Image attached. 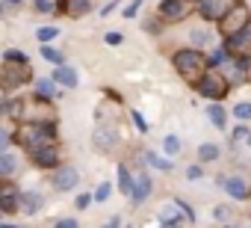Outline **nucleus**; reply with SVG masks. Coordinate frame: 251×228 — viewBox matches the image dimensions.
Returning a JSON list of instances; mask_svg holds the SVG:
<instances>
[{
  "label": "nucleus",
  "instance_id": "4468645a",
  "mask_svg": "<svg viewBox=\"0 0 251 228\" xmlns=\"http://www.w3.org/2000/svg\"><path fill=\"white\" fill-rule=\"evenodd\" d=\"M151 193H154V181H151V175L142 169V172H136L133 175V190H130V201L139 207V204H145L148 199H151Z\"/></svg>",
  "mask_w": 251,
  "mask_h": 228
},
{
  "label": "nucleus",
  "instance_id": "a18cd8bd",
  "mask_svg": "<svg viewBox=\"0 0 251 228\" xmlns=\"http://www.w3.org/2000/svg\"><path fill=\"white\" fill-rule=\"evenodd\" d=\"M6 3H12V6H21V3H24V0H6Z\"/></svg>",
  "mask_w": 251,
  "mask_h": 228
},
{
  "label": "nucleus",
  "instance_id": "09e8293b",
  "mask_svg": "<svg viewBox=\"0 0 251 228\" xmlns=\"http://www.w3.org/2000/svg\"><path fill=\"white\" fill-rule=\"evenodd\" d=\"M0 9H3V6H0Z\"/></svg>",
  "mask_w": 251,
  "mask_h": 228
},
{
  "label": "nucleus",
  "instance_id": "c756f323",
  "mask_svg": "<svg viewBox=\"0 0 251 228\" xmlns=\"http://www.w3.org/2000/svg\"><path fill=\"white\" fill-rule=\"evenodd\" d=\"M233 116H236L239 122H251V101H239V104L233 107Z\"/></svg>",
  "mask_w": 251,
  "mask_h": 228
},
{
  "label": "nucleus",
  "instance_id": "9b49d317",
  "mask_svg": "<svg viewBox=\"0 0 251 228\" xmlns=\"http://www.w3.org/2000/svg\"><path fill=\"white\" fill-rule=\"evenodd\" d=\"M236 3V0H195V12L204 21H222V15Z\"/></svg>",
  "mask_w": 251,
  "mask_h": 228
},
{
  "label": "nucleus",
  "instance_id": "412c9836",
  "mask_svg": "<svg viewBox=\"0 0 251 228\" xmlns=\"http://www.w3.org/2000/svg\"><path fill=\"white\" fill-rule=\"evenodd\" d=\"M36 95L53 101V98L59 95V92H56V80H53V77H39V80H36Z\"/></svg>",
  "mask_w": 251,
  "mask_h": 228
},
{
  "label": "nucleus",
  "instance_id": "9d476101",
  "mask_svg": "<svg viewBox=\"0 0 251 228\" xmlns=\"http://www.w3.org/2000/svg\"><path fill=\"white\" fill-rule=\"evenodd\" d=\"M77 184H80V172H77V166H71V163L56 166L53 175H50V187L59 190V193H68V190H74Z\"/></svg>",
  "mask_w": 251,
  "mask_h": 228
},
{
  "label": "nucleus",
  "instance_id": "4c0bfd02",
  "mask_svg": "<svg viewBox=\"0 0 251 228\" xmlns=\"http://www.w3.org/2000/svg\"><path fill=\"white\" fill-rule=\"evenodd\" d=\"M53 228H80V222L68 216V219H56V222H53Z\"/></svg>",
  "mask_w": 251,
  "mask_h": 228
},
{
  "label": "nucleus",
  "instance_id": "de8ad7c7",
  "mask_svg": "<svg viewBox=\"0 0 251 228\" xmlns=\"http://www.w3.org/2000/svg\"><path fill=\"white\" fill-rule=\"evenodd\" d=\"M245 142H248V145H251V131H248V137H245Z\"/></svg>",
  "mask_w": 251,
  "mask_h": 228
},
{
  "label": "nucleus",
  "instance_id": "7c9ffc66",
  "mask_svg": "<svg viewBox=\"0 0 251 228\" xmlns=\"http://www.w3.org/2000/svg\"><path fill=\"white\" fill-rule=\"evenodd\" d=\"M163 151H166L169 157H172V154H177V151H180V140H177L175 134H169V137L163 140Z\"/></svg>",
  "mask_w": 251,
  "mask_h": 228
},
{
  "label": "nucleus",
  "instance_id": "5701e85b",
  "mask_svg": "<svg viewBox=\"0 0 251 228\" xmlns=\"http://www.w3.org/2000/svg\"><path fill=\"white\" fill-rule=\"evenodd\" d=\"M207 116H210V122H213L216 128H225V125H227V113H225V107H222V104H216V101H210Z\"/></svg>",
  "mask_w": 251,
  "mask_h": 228
},
{
  "label": "nucleus",
  "instance_id": "f257e3e1",
  "mask_svg": "<svg viewBox=\"0 0 251 228\" xmlns=\"http://www.w3.org/2000/svg\"><path fill=\"white\" fill-rule=\"evenodd\" d=\"M12 140L24 148V154H33L39 148H48V145H59L56 125H36V122H18Z\"/></svg>",
  "mask_w": 251,
  "mask_h": 228
},
{
  "label": "nucleus",
  "instance_id": "39448f33",
  "mask_svg": "<svg viewBox=\"0 0 251 228\" xmlns=\"http://www.w3.org/2000/svg\"><path fill=\"white\" fill-rule=\"evenodd\" d=\"M56 119H59V113H56V107H53L48 98H39V95H33V98H24V119H21V122L56 125Z\"/></svg>",
  "mask_w": 251,
  "mask_h": 228
},
{
  "label": "nucleus",
  "instance_id": "f03ea898",
  "mask_svg": "<svg viewBox=\"0 0 251 228\" xmlns=\"http://www.w3.org/2000/svg\"><path fill=\"white\" fill-rule=\"evenodd\" d=\"M172 65H175V71H177L189 86H195V83L204 77V71L210 68V59H207V54L198 51V48H180V51L172 54Z\"/></svg>",
  "mask_w": 251,
  "mask_h": 228
},
{
  "label": "nucleus",
  "instance_id": "4be33fe9",
  "mask_svg": "<svg viewBox=\"0 0 251 228\" xmlns=\"http://www.w3.org/2000/svg\"><path fill=\"white\" fill-rule=\"evenodd\" d=\"M92 12V0H68V6H65V15L71 18H83Z\"/></svg>",
  "mask_w": 251,
  "mask_h": 228
},
{
  "label": "nucleus",
  "instance_id": "dca6fc26",
  "mask_svg": "<svg viewBox=\"0 0 251 228\" xmlns=\"http://www.w3.org/2000/svg\"><path fill=\"white\" fill-rule=\"evenodd\" d=\"M222 48L227 51V57H248V54H251V27H248L245 33L233 36V39H225Z\"/></svg>",
  "mask_w": 251,
  "mask_h": 228
},
{
  "label": "nucleus",
  "instance_id": "cd10ccee",
  "mask_svg": "<svg viewBox=\"0 0 251 228\" xmlns=\"http://www.w3.org/2000/svg\"><path fill=\"white\" fill-rule=\"evenodd\" d=\"M59 36V27H39L36 30V39L42 42V45H48V42H53Z\"/></svg>",
  "mask_w": 251,
  "mask_h": 228
},
{
  "label": "nucleus",
  "instance_id": "7ed1b4c3",
  "mask_svg": "<svg viewBox=\"0 0 251 228\" xmlns=\"http://www.w3.org/2000/svg\"><path fill=\"white\" fill-rule=\"evenodd\" d=\"M216 27H219L222 39H233V36H239V33H245L251 27V9L242 3V0H236V3L222 15V21H216Z\"/></svg>",
  "mask_w": 251,
  "mask_h": 228
},
{
  "label": "nucleus",
  "instance_id": "f8f14e48",
  "mask_svg": "<svg viewBox=\"0 0 251 228\" xmlns=\"http://www.w3.org/2000/svg\"><path fill=\"white\" fill-rule=\"evenodd\" d=\"M30 157V163L36 166V169H56V166H62V148L59 145H48V148H39V151H33V154H27Z\"/></svg>",
  "mask_w": 251,
  "mask_h": 228
},
{
  "label": "nucleus",
  "instance_id": "37998d69",
  "mask_svg": "<svg viewBox=\"0 0 251 228\" xmlns=\"http://www.w3.org/2000/svg\"><path fill=\"white\" fill-rule=\"evenodd\" d=\"M103 228H121V216H109Z\"/></svg>",
  "mask_w": 251,
  "mask_h": 228
},
{
  "label": "nucleus",
  "instance_id": "f3484780",
  "mask_svg": "<svg viewBox=\"0 0 251 228\" xmlns=\"http://www.w3.org/2000/svg\"><path fill=\"white\" fill-rule=\"evenodd\" d=\"M42 207H45V196H42L39 190H24V193H21V213L36 216Z\"/></svg>",
  "mask_w": 251,
  "mask_h": 228
},
{
  "label": "nucleus",
  "instance_id": "aec40b11",
  "mask_svg": "<svg viewBox=\"0 0 251 228\" xmlns=\"http://www.w3.org/2000/svg\"><path fill=\"white\" fill-rule=\"evenodd\" d=\"M18 172V157L12 151H0V178H12Z\"/></svg>",
  "mask_w": 251,
  "mask_h": 228
},
{
  "label": "nucleus",
  "instance_id": "bb28decb",
  "mask_svg": "<svg viewBox=\"0 0 251 228\" xmlns=\"http://www.w3.org/2000/svg\"><path fill=\"white\" fill-rule=\"evenodd\" d=\"M145 160H148L151 166L163 169V172H172V169H175V163H172L169 157H160V154H154V151H148V154H145Z\"/></svg>",
  "mask_w": 251,
  "mask_h": 228
},
{
  "label": "nucleus",
  "instance_id": "473e14b6",
  "mask_svg": "<svg viewBox=\"0 0 251 228\" xmlns=\"http://www.w3.org/2000/svg\"><path fill=\"white\" fill-rule=\"evenodd\" d=\"M130 116H133V125H136V131H139V134H148V122H145V116H142V113H139V110H133Z\"/></svg>",
  "mask_w": 251,
  "mask_h": 228
},
{
  "label": "nucleus",
  "instance_id": "e433bc0d",
  "mask_svg": "<svg viewBox=\"0 0 251 228\" xmlns=\"http://www.w3.org/2000/svg\"><path fill=\"white\" fill-rule=\"evenodd\" d=\"M89 204H92V193H80L77 196V210H86Z\"/></svg>",
  "mask_w": 251,
  "mask_h": 228
},
{
  "label": "nucleus",
  "instance_id": "58836bf2",
  "mask_svg": "<svg viewBox=\"0 0 251 228\" xmlns=\"http://www.w3.org/2000/svg\"><path fill=\"white\" fill-rule=\"evenodd\" d=\"M201 175H204V169H201V166H189V169H186V178H189V181H198Z\"/></svg>",
  "mask_w": 251,
  "mask_h": 228
},
{
  "label": "nucleus",
  "instance_id": "72a5a7b5",
  "mask_svg": "<svg viewBox=\"0 0 251 228\" xmlns=\"http://www.w3.org/2000/svg\"><path fill=\"white\" fill-rule=\"evenodd\" d=\"M103 42H106V45H109V48H118V45H124V36H121V33H115V30H112V33H106V36H103Z\"/></svg>",
  "mask_w": 251,
  "mask_h": 228
},
{
  "label": "nucleus",
  "instance_id": "f704fd0d",
  "mask_svg": "<svg viewBox=\"0 0 251 228\" xmlns=\"http://www.w3.org/2000/svg\"><path fill=\"white\" fill-rule=\"evenodd\" d=\"M9 142H12V137H9V131L0 125V151H6L9 148Z\"/></svg>",
  "mask_w": 251,
  "mask_h": 228
},
{
  "label": "nucleus",
  "instance_id": "1a4fd4ad",
  "mask_svg": "<svg viewBox=\"0 0 251 228\" xmlns=\"http://www.w3.org/2000/svg\"><path fill=\"white\" fill-rule=\"evenodd\" d=\"M0 213H21V190L9 178H0Z\"/></svg>",
  "mask_w": 251,
  "mask_h": 228
},
{
  "label": "nucleus",
  "instance_id": "6ab92c4d",
  "mask_svg": "<svg viewBox=\"0 0 251 228\" xmlns=\"http://www.w3.org/2000/svg\"><path fill=\"white\" fill-rule=\"evenodd\" d=\"M115 181H118V190H121L124 196H130V190H133V175H130L127 163H118V166H115Z\"/></svg>",
  "mask_w": 251,
  "mask_h": 228
},
{
  "label": "nucleus",
  "instance_id": "c85d7f7f",
  "mask_svg": "<svg viewBox=\"0 0 251 228\" xmlns=\"http://www.w3.org/2000/svg\"><path fill=\"white\" fill-rule=\"evenodd\" d=\"M207 59H210V68H222V65H225L230 57H227V51H225V48H216V51H213Z\"/></svg>",
  "mask_w": 251,
  "mask_h": 228
},
{
  "label": "nucleus",
  "instance_id": "a19ab883",
  "mask_svg": "<svg viewBox=\"0 0 251 228\" xmlns=\"http://www.w3.org/2000/svg\"><path fill=\"white\" fill-rule=\"evenodd\" d=\"M192 42H195V45H204V42H207V33H204V30H195V33H192Z\"/></svg>",
  "mask_w": 251,
  "mask_h": 228
},
{
  "label": "nucleus",
  "instance_id": "c03bdc74",
  "mask_svg": "<svg viewBox=\"0 0 251 228\" xmlns=\"http://www.w3.org/2000/svg\"><path fill=\"white\" fill-rule=\"evenodd\" d=\"M245 137H248L245 128H236V131H233V142H236V140H245Z\"/></svg>",
  "mask_w": 251,
  "mask_h": 228
},
{
  "label": "nucleus",
  "instance_id": "ea45409f",
  "mask_svg": "<svg viewBox=\"0 0 251 228\" xmlns=\"http://www.w3.org/2000/svg\"><path fill=\"white\" fill-rule=\"evenodd\" d=\"M142 3H145V0H133V3H130L127 9H124V15H127V18H133V15L139 12V6H142Z\"/></svg>",
  "mask_w": 251,
  "mask_h": 228
},
{
  "label": "nucleus",
  "instance_id": "20e7f679",
  "mask_svg": "<svg viewBox=\"0 0 251 228\" xmlns=\"http://www.w3.org/2000/svg\"><path fill=\"white\" fill-rule=\"evenodd\" d=\"M192 89H195L201 98L222 104V101L227 98V92H230V80L225 77V71H222V68H207V71H204V77H201Z\"/></svg>",
  "mask_w": 251,
  "mask_h": 228
},
{
  "label": "nucleus",
  "instance_id": "c9c22d12",
  "mask_svg": "<svg viewBox=\"0 0 251 228\" xmlns=\"http://www.w3.org/2000/svg\"><path fill=\"white\" fill-rule=\"evenodd\" d=\"M33 6L39 12H53V0H33Z\"/></svg>",
  "mask_w": 251,
  "mask_h": 228
},
{
  "label": "nucleus",
  "instance_id": "393cba45",
  "mask_svg": "<svg viewBox=\"0 0 251 228\" xmlns=\"http://www.w3.org/2000/svg\"><path fill=\"white\" fill-rule=\"evenodd\" d=\"M216 157H219V145H216V142H204V145L198 148V160H201V163H213Z\"/></svg>",
  "mask_w": 251,
  "mask_h": 228
},
{
  "label": "nucleus",
  "instance_id": "a878e982",
  "mask_svg": "<svg viewBox=\"0 0 251 228\" xmlns=\"http://www.w3.org/2000/svg\"><path fill=\"white\" fill-rule=\"evenodd\" d=\"M39 54H42L48 62H53V65H62V62H65L62 51H56V48H50V45H42V48H39Z\"/></svg>",
  "mask_w": 251,
  "mask_h": 228
},
{
  "label": "nucleus",
  "instance_id": "423d86ee",
  "mask_svg": "<svg viewBox=\"0 0 251 228\" xmlns=\"http://www.w3.org/2000/svg\"><path fill=\"white\" fill-rule=\"evenodd\" d=\"M33 80V68L30 65H18V62H0V92H18Z\"/></svg>",
  "mask_w": 251,
  "mask_h": 228
},
{
  "label": "nucleus",
  "instance_id": "2eb2a0df",
  "mask_svg": "<svg viewBox=\"0 0 251 228\" xmlns=\"http://www.w3.org/2000/svg\"><path fill=\"white\" fill-rule=\"evenodd\" d=\"M219 184L225 187V193L230 196V199H248L251 196V187H248V181L245 178H239V175H227V178H219Z\"/></svg>",
  "mask_w": 251,
  "mask_h": 228
},
{
  "label": "nucleus",
  "instance_id": "0eeeda50",
  "mask_svg": "<svg viewBox=\"0 0 251 228\" xmlns=\"http://www.w3.org/2000/svg\"><path fill=\"white\" fill-rule=\"evenodd\" d=\"M195 12V0H160L157 15L163 24H180Z\"/></svg>",
  "mask_w": 251,
  "mask_h": 228
},
{
  "label": "nucleus",
  "instance_id": "2f4dec72",
  "mask_svg": "<svg viewBox=\"0 0 251 228\" xmlns=\"http://www.w3.org/2000/svg\"><path fill=\"white\" fill-rule=\"evenodd\" d=\"M109 193H112V184H109V181H103V184H98V190L92 193V201H106V199H109Z\"/></svg>",
  "mask_w": 251,
  "mask_h": 228
},
{
  "label": "nucleus",
  "instance_id": "ddd939ff",
  "mask_svg": "<svg viewBox=\"0 0 251 228\" xmlns=\"http://www.w3.org/2000/svg\"><path fill=\"white\" fill-rule=\"evenodd\" d=\"M225 68H230V74H225L230 80V86L233 83H251V54L248 57H230L225 62Z\"/></svg>",
  "mask_w": 251,
  "mask_h": 228
},
{
  "label": "nucleus",
  "instance_id": "79ce46f5",
  "mask_svg": "<svg viewBox=\"0 0 251 228\" xmlns=\"http://www.w3.org/2000/svg\"><path fill=\"white\" fill-rule=\"evenodd\" d=\"M227 213H230V210H227L225 204H219V207L213 210V216H216V219H227Z\"/></svg>",
  "mask_w": 251,
  "mask_h": 228
},
{
  "label": "nucleus",
  "instance_id": "b1692460",
  "mask_svg": "<svg viewBox=\"0 0 251 228\" xmlns=\"http://www.w3.org/2000/svg\"><path fill=\"white\" fill-rule=\"evenodd\" d=\"M3 62H18V65H30V57L18 48H6L3 51Z\"/></svg>",
  "mask_w": 251,
  "mask_h": 228
},
{
  "label": "nucleus",
  "instance_id": "a211bd4d",
  "mask_svg": "<svg viewBox=\"0 0 251 228\" xmlns=\"http://www.w3.org/2000/svg\"><path fill=\"white\" fill-rule=\"evenodd\" d=\"M50 77L56 80V86H65V89H74V86H77V80H80V77H77V71H74L71 65H65V62H62V65H56V68L50 71Z\"/></svg>",
  "mask_w": 251,
  "mask_h": 228
},
{
  "label": "nucleus",
  "instance_id": "6e6552de",
  "mask_svg": "<svg viewBox=\"0 0 251 228\" xmlns=\"http://www.w3.org/2000/svg\"><path fill=\"white\" fill-rule=\"evenodd\" d=\"M118 142H121V131H118L115 122H103V125H98L95 134H92V145H95V151H100V154H112V151L118 148Z\"/></svg>",
  "mask_w": 251,
  "mask_h": 228
},
{
  "label": "nucleus",
  "instance_id": "49530a36",
  "mask_svg": "<svg viewBox=\"0 0 251 228\" xmlns=\"http://www.w3.org/2000/svg\"><path fill=\"white\" fill-rule=\"evenodd\" d=\"M0 228H18V225H6V222H0Z\"/></svg>",
  "mask_w": 251,
  "mask_h": 228
}]
</instances>
